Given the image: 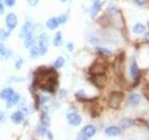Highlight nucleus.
I'll return each mask as SVG.
<instances>
[{
	"mask_svg": "<svg viewBox=\"0 0 149 140\" xmlns=\"http://www.w3.org/2000/svg\"><path fill=\"white\" fill-rule=\"evenodd\" d=\"M4 3L6 6L10 8V7H13L14 5L16 4V0H4Z\"/></svg>",
	"mask_w": 149,
	"mask_h": 140,
	"instance_id": "28",
	"label": "nucleus"
},
{
	"mask_svg": "<svg viewBox=\"0 0 149 140\" xmlns=\"http://www.w3.org/2000/svg\"><path fill=\"white\" fill-rule=\"evenodd\" d=\"M35 43H36V38L34 36V34H33L32 32L28 33L24 36V38H23V44H24L25 48L31 49L35 46Z\"/></svg>",
	"mask_w": 149,
	"mask_h": 140,
	"instance_id": "7",
	"label": "nucleus"
},
{
	"mask_svg": "<svg viewBox=\"0 0 149 140\" xmlns=\"http://www.w3.org/2000/svg\"><path fill=\"white\" fill-rule=\"evenodd\" d=\"M66 94H67V92H66V91L65 90H61V92H60V96L62 97V98H63V97H65L66 96Z\"/></svg>",
	"mask_w": 149,
	"mask_h": 140,
	"instance_id": "33",
	"label": "nucleus"
},
{
	"mask_svg": "<svg viewBox=\"0 0 149 140\" xmlns=\"http://www.w3.org/2000/svg\"><path fill=\"white\" fill-rule=\"evenodd\" d=\"M5 22H6V26H7L8 31L10 33V32H12L14 29H15V27L18 24V18L15 15V13L10 12L6 16Z\"/></svg>",
	"mask_w": 149,
	"mask_h": 140,
	"instance_id": "3",
	"label": "nucleus"
},
{
	"mask_svg": "<svg viewBox=\"0 0 149 140\" xmlns=\"http://www.w3.org/2000/svg\"><path fill=\"white\" fill-rule=\"evenodd\" d=\"M39 99H40V103H41V104H44V103H46L47 101L49 100V97L46 96V95H41L39 97Z\"/></svg>",
	"mask_w": 149,
	"mask_h": 140,
	"instance_id": "31",
	"label": "nucleus"
},
{
	"mask_svg": "<svg viewBox=\"0 0 149 140\" xmlns=\"http://www.w3.org/2000/svg\"><path fill=\"white\" fill-rule=\"evenodd\" d=\"M39 0H27V3L29 4V6L31 7H36L37 4H38Z\"/></svg>",
	"mask_w": 149,
	"mask_h": 140,
	"instance_id": "30",
	"label": "nucleus"
},
{
	"mask_svg": "<svg viewBox=\"0 0 149 140\" xmlns=\"http://www.w3.org/2000/svg\"><path fill=\"white\" fill-rule=\"evenodd\" d=\"M101 7H102L101 0H93L92 6L91 8V16L92 18H94L97 15V13L100 11Z\"/></svg>",
	"mask_w": 149,
	"mask_h": 140,
	"instance_id": "13",
	"label": "nucleus"
},
{
	"mask_svg": "<svg viewBox=\"0 0 149 140\" xmlns=\"http://www.w3.org/2000/svg\"><path fill=\"white\" fill-rule=\"evenodd\" d=\"M140 102H141V96H140V94H138V93L133 92L129 96V103L130 105L136 106Z\"/></svg>",
	"mask_w": 149,
	"mask_h": 140,
	"instance_id": "17",
	"label": "nucleus"
},
{
	"mask_svg": "<svg viewBox=\"0 0 149 140\" xmlns=\"http://www.w3.org/2000/svg\"><path fill=\"white\" fill-rule=\"evenodd\" d=\"M96 134V128L93 125H87L82 130V134L87 138H91Z\"/></svg>",
	"mask_w": 149,
	"mask_h": 140,
	"instance_id": "11",
	"label": "nucleus"
},
{
	"mask_svg": "<svg viewBox=\"0 0 149 140\" xmlns=\"http://www.w3.org/2000/svg\"><path fill=\"white\" fill-rule=\"evenodd\" d=\"M107 12L109 13L110 16H115L116 15V13H118V8H116L115 5L110 4L108 5V7H107Z\"/></svg>",
	"mask_w": 149,
	"mask_h": 140,
	"instance_id": "23",
	"label": "nucleus"
},
{
	"mask_svg": "<svg viewBox=\"0 0 149 140\" xmlns=\"http://www.w3.org/2000/svg\"><path fill=\"white\" fill-rule=\"evenodd\" d=\"M67 121L69 124H71L73 126H77L81 123V117L79 116L76 112H72V113L67 114Z\"/></svg>",
	"mask_w": 149,
	"mask_h": 140,
	"instance_id": "6",
	"label": "nucleus"
},
{
	"mask_svg": "<svg viewBox=\"0 0 149 140\" xmlns=\"http://www.w3.org/2000/svg\"><path fill=\"white\" fill-rule=\"evenodd\" d=\"M92 82L93 84H95L97 87L102 88L104 86V84L106 82V77L105 75H95V76H92Z\"/></svg>",
	"mask_w": 149,
	"mask_h": 140,
	"instance_id": "8",
	"label": "nucleus"
},
{
	"mask_svg": "<svg viewBox=\"0 0 149 140\" xmlns=\"http://www.w3.org/2000/svg\"><path fill=\"white\" fill-rule=\"evenodd\" d=\"M20 101V94L19 93H14L12 95V97L9 99L8 101H7V105H8V107H11L12 106L16 105L17 103Z\"/></svg>",
	"mask_w": 149,
	"mask_h": 140,
	"instance_id": "18",
	"label": "nucleus"
},
{
	"mask_svg": "<svg viewBox=\"0 0 149 140\" xmlns=\"http://www.w3.org/2000/svg\"><path fill=\"white\" fill-rule=\"evenodd\" d=\"M5 12V8H4V5L2 3V1L0 0V14H3Z\"/></svg>",
	"mask_w": 149,
	"mask_h": 140,
	"instance_id": "34",
	"label": "nucleus"
},
{
	"mask_svg": "<svg viewBox=\"0 0 149 140\" xmlns=\"http://www.w3.org/2000/svg\"><path fill=\"white\" fill-rule=\"evenodd\" d=\"M14 90L10 87H8V88H5L3 90L0 92V98L3 100H6L8 101L10 98L12 97V95L14 94Z\"/></svg>",
	"mask_w": 149,
	"mask_h": 140,
	"instance_id": "9",
	"label": "nucleus"
},
{
	"mask_svg": "<svg viewBox=\"0 0 149 140\" xmlns=\"http://www.w3.org/2000/svg\"><path fill=\"white\" fill-rule=\"evenodd\" d=\"M4 119H5V115L3 112L0 110V123H1L2 120H4Z\"/></svg>",
	"mask_w": 149,
	"mask_h": 140,
	"instance_id": "37",
	"label": "nucleus"
},
{
	"mask_svg": "<svg viewBox=\"0 0 149 140\" xmlns=\"http://www.w3.org/2000/svg\"><path fill=\"white\" fill-rule=\"evenodd\" d=\"M77 140H87V137H85L83 134H81V135H79V136L77 137Z\"/></svg>",
	"mask_w": 149,
	"mask_h": 140,
	"instance_id": "38",
	"label": "nucleus"
},
{
	"mask_svg": "<svg viewBox=\"0 0 149 140\" xmlns=\"http://www.w3.org/2000/svg\"><path fill=\"white\" fill-rule=\"evenodd\" d=\"M11 120L13 123L20 124L23 121V114L22 111H16L11 115Z\"/></svg>",
	"mask_w": 149,
	"mask_h": 140,
	"instance_id": "15",
	"label": "nucleus"
},
{
	"mask_svg": "<svg viewBox=\"0 0 149 140\" xmlns=\"http://www.w3.org/2000/svg\"><path fill=\"white\" fill-rule=\"evenodd\" d=\"M58 21L60 22V24H63V23L66 22L67 21V15L66 14H62L58 17Z\"/></svg>",
	"mask_w": 149,
	"mask_h": 140,
	"instance_id": "27",
	"label": "nucleus"
},
{
	"mask_svg": "<svg viewBox=\"0 0 149 140\" xmlns=\"http://www.w3.org/2000/svg\"><path fill=\"white\" fill-rule=\"evenodd\" d=\"M135 2H136L139 6H143L146 3V0H135Z\"/></svg>",
	"mask_w": 149,
	"mask_h": 140,
	"instance_id": "32",
	"label": "nucleus"
},
{
	"mask_svg": "<svg viewBox=\"0 0 149 140\" xmlns=\"http://www.w3.org/2000/svg\"><path fill=\"white\" fill-rule=\"evenodd\" d=\"M65 64V60L63 57H62V56H59V57L55 60V62L53 64V67L55 69H59V68H62L63 65Z\"/></svg>",
	"mask_w": 149,
	"mask_h": 140,
	"instance_id": "21",
	"label": "nucleus"
},
{
	"mask_svg": "<svg viewBox=\"0 0 149 140\" xmlns=\"http://www.w3.org/2000/svg\"><path fill=\"white\" fill-rule=\"evenodd\" d=\"M67 49H68V50L72 51V50H74V44H73V43H68V45H67Z\"/></svg>",
	"mask_w": 149,
	"mask_h": 140,
	"instance_id": "36",
	"label": "nucleus"
},
{
	"mask_svg": "<svg viewBox=\"0 0 149 140\" xmlns=\"http://www.w3.org/2000/svg\"><path fill=\"white\" fill-rule=\"evenodd\" d=\"M12 52L11 50L8 49L6 46L3 44V42H0V58L3 59H8L11 57Z\"/></svg>",
	"mask_w": 149,
	"mask_h": 140,
	"instance_id": "12",
	"label": "nucleus"
},
{
	"mask_svg": "<svg viewBox=\"0 0 149 140\" xmlns=\"http://www.w3.org/2000/svg\"><path fill=\"white\" fill-rule=\"evenodd\" d=\"M22 64H23L22 59H21V58H20V59H18V60H17V62H16V64H15V68H16V69H21Z\"/></svg>",
	"mask_w": 149,
	"mask_h": 140,
	"instance_id": "29",
	"label": "nucleus"
},
{
	"mask_svg": "<svg viewBox=\"0 0 149 140\" xmlns=\"http://www.w3.org/2000/svg\"><path fill=\"white\" fill-rule=\"evenodd\" d=\"M130 76H132V78L133 79H135V80H137V79L140 78V69L138 67L136 61H133L132 64H130Z\"/></svg>",
	"mask_w": 149,
	"mask_h": 140,
	"instance_id": "10",
	"label": "nucleus"
},
{
	"mask_svg": "<svg viewBox=\"0 0 149 140\" xmlns=\"http://www.w3.org/2000/svg\"><path fill=\"white\" fill-rule=\"evenodd\" d=\"M46 25H47V27H48L49 30H54V29H56V28H57L60 25V22L58 21V18L52 17V18L49 19V20L47 21V22H46Z\"/></svg>",
	"mask_w": 149,
	"mask_h": 140,
	"instance_id": "14",
	"label": "nucleus"
},
{
	"mask_svg": "<svg viewBox=\"0 0 149 140\" xmlns=\"http://www.w3.org/2000/svg\"><path fill=\"white\" fill-rule=\"evenodd\" d=\"M63 42V36H62V33L61 32H57L55 34L54 37H53V45L55 47H59Z\"/></svg>",
	"mask_w": 149,
	"mask_h": 140,
	"instance_id": "20",
	"label": "nucleus"
},
{
	"mask_svg": "<svg viewBox=\"0 0 149 140\" xmlns=\"http://www.w3.org/2000/svg\"><path fill=\"white\" fill-rule=\"evenodd\" d=\"M61 1H62V2H66L67 0H61Z\"/></svg>",
	"mask_w": 149,
	"mask_h": 140,
	"instance_id": "39",
	"label": "nucleus"
},
{
	"mask_svg": "<svg viewBox=\"0 0 149 140\" xmlns=\"http://www.w3.org/2000/svg\"><path fill=\"white\" fill-rule=\"evenodd\" d=\"M133 124V120L130 119H124L121 121V125L123 126V128H129Z\"/></svg>",
	"mask_w": 149,
	"mask_h": 140,
	"instance_id": "26",
	"label": "nucleus"
},
{
	"mask_svg": "<svg viewBox=\"0 0 149 140\" xmlns=\"http://www.w3.org/2000/svg\"><path fill=\"white\" fill-rule=\"evenodd\" d=\"M105 134L108 136H116V135L120 134V129L116 126H110V127L105 129Z\"/></svg>",
	"mask_w": 149,
	"mask_h": 140,
	"instance_id": "16",
	"label": "nucleus"
},
{
	"mask_svg": "<svg viewBox=\"0 0 149 140\" xmlns=\"http://www.w3.org/2000/svg\"><path fill=\"white\" fill-rule=\"evenodd\" d=\"M124 93L121 92H112L109 95L108 106L113 109H116L120 106L121 102L123 101Z\"/></svg>",
	"mask_w": 149,
	"mask_h": 140,
	"instance_id": "1",
	"label": "nucleus"
},
{
	"mask_svg": "<svg viewBox=\"0 0 149 140\" xmlns=\"http://www.w3.org/2000/svg\"><path fill=\"white\" fill-rule=\"evenodd\" d=\"M96 51L101 55H105V56H110L112 54L111 50H109L108 49L105 48H102V47H99V48H96Z\"/></svg>",
	"mask_w": 149,
	"mask_h": 140,
	"instance_id": "25",
	"label": "nucleus"
},
{
	"mask_svg": "<svg viewBox=\"0 0 149 140\" xmlns=\"http://www.w3.org/2000/svg\"><path fill=\"white\" fill-rule=\"evenodd\" d=\"M10 35V33L8 31L4 30L3 28H0V42H3L8 39V37Z\"/></svg>",
	"mask_w": 149,
	"mask_h": 140,
	"instance_id": "24",
	"label": "nucleus"
},
{
	"mask_svg": "<svg viewBox=\"0 0 149 140\" xmlns=\"http://www.w3.org/2000/svg\"><path fill=\"white\" fill-rule=\"evenodd\" d=\"M32 28H33V22L30 21V20H27L22 24L21 30H20V33H19V36L23 39V38H24V36L28 34V33L32 32Z\"/></svg>",
	"mask_w": 149,
	"mask_h": 140,
	"instance_id": "5",
	"label": "nucleus"
},
{
	"mask_svg": "<svg viewBox=\"0 0 149 140\" xmlns=\"http://www.w3.org/2000/svg\"><path fill=\"white\" fill-rule=\"evenodd\" d=\"M146 1H148V0H146Z\"/></svg>",
	"mask_w": 149,
	"mask_h": 140,
	"instance_id": "40",
	"label": "nucleus"
},
{
	"mask_svg": "<svg viewBox=\"0 0 149 140\" xmlns=\"http://www.w3.org/2000/svg\"><path fill=\"white\" fill-rule=\"evenodd\" d=\"M143 40L146 42H149V32H146V34L143 35Z\"/></svg>",
	"mask_w": 149,
	"mask_h": 140,
	"instance_id": "35",
	"label": "nucleus"
},
{
	"mask_svg": "<svg viewBox=\"0 0 149 140\" xmlns=\"http://www.w3.org/2000/svg\"><path fill=\"white\" fill-rule=\"evenodd\" d=\"M49 47V36L46 33H42L38 37V48L40 50V56L47 53Z\"/></svg>",
	"mask_w": 149,
	"mask_h": 140,
	"instance_id": "2",
	"label": "nucleus"
},
{
	"mask_svg": "<svg viewBox=\"0 0 149 140\" xmlns=\"http://www.w3.org/2000/svg\"><path fill=\"white\" fill-rule=\"evenodd\" d=\"M144 31H146V27L142 23H136L132 28V32L135 35H141L144 33Z\"/></svg>",
	"mask_w": 149,
	"mask_h": 140,
	"instance_id": "19",
	"label": "nucleus"
},
{
	"mask_svg": "<svg viewBox=\"0 0 149 140\" xmlns=\"http://www.w3.org/2000/svg\"><path fill=\"white\" fill-rule=\"evenodd\" d=\"M40 56V50L38 47H33L30 49V57L31 58H36Z\"/></svg>",
	"mask_w": 149,
	"mask_h": 140,
	"instance_id": "22",
	"label": "nucleus"
},
{
	"mask_svg": "<svg viewBox=\"0 0 149 140\" xmlns=\"http://www.w3.org/2000/svg\"><path fill=\"white\" fill-rule=\"evenodd\" d=\"M106 72V65L102 63H95L93 64L90 68V73L91 76L95 75H104Z\"/></svg>",
	"mask_w": 149,
	"mask_h": 140,
	"instance_id": "4",
	"label": "nucleus"
}]
</instances>
